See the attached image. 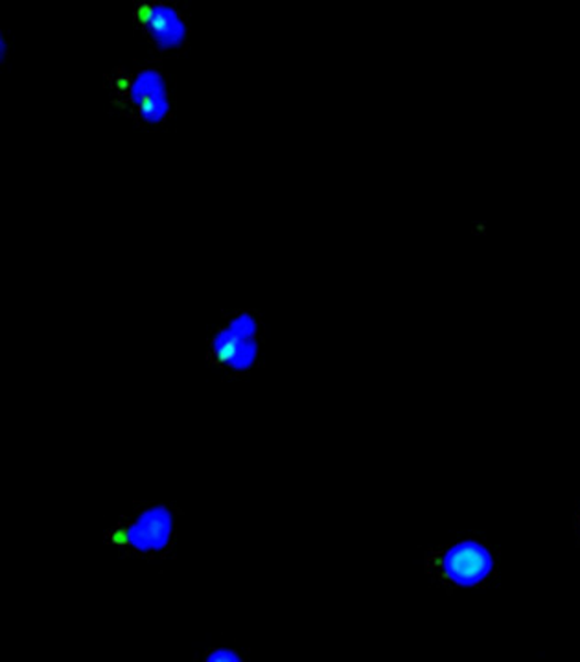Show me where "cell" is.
<instances>
[{
    "label": "cell",
    "instance_id": "6da1fadb",
    "mask_svg": "<svg viewBox=\"0 0 580 662\" xmlns=\"http://www.w3.org/2000/svg\"><path fill=\"white\" fill-rule=\"evenodd\" d=\"M185 512L174 501L135 498L109 519L102 545L124 561L165 565L179 558V536Z\"/></svg>",
    "mask_w": 580,
    "mask_h": 662
},
{
    "label": "cell",
    "instance_id": "7a4b0ae2",
    "mask_svg": "<svg viewBox=\"0 0 580 662\" xmlns=\"http://www.w3.org/2000/svg\"><path fill=\"white\" fill-rule=\"evenodd\" d=\"M260 317L249 310L228 313L207 339L209 367L227 378L250 374L260 359Z\"/></svg>",
    "mask_w": 580,
    "mask_h": 662
},
{
    "label": "cell",
    "instance_id": "3957f363",
    "mask_svg": "<svg viewBox=\"0 0 580 662\" xmlns=\"http://www.w3.org/2000/svg\"><path fill=\"white\" fill-rule=\"evenodd\" d=\"M111 103L124 113H132L141 127H160L171 114L168 76L160 68L143 67L133 74L130 92Z\"/></svg>",
    "mask_w": 580,
    "mask_h": 662
},
{
    "label": "cell",
    "instance_id": "277c9868",
    "mask_svg": "<svg viewBox=\"0 0 580 662\" xmlns=\"http://www.w3.org/2000/svg\"><path fill=\"white\" fill-rule=\"evenodd\" d=\"M426 565L427 571L435 572L443 582L454 583L457 587H473L490 576L494 560L489 549L478 541H462L443 550V554L433 552Z\"/></svg>",
    "mask_w": 580,
    "mask_h": 662
},
{
    "label": "cell",
    "instance_id": "5b68a950",
    "mask_svg": "<svg viewBox=\"0 0 580 662\" xmlns=\"http://www.w3.org/2000/svg\"><path fill=\"white\" fill-rule=\"evenodd\" d=\"M141 34L157 54L181 52L188 41L187 19L176 4L155 2L154 18Z\"/></svg>",
    "mask_w": 580,
    "mask_h": 662
},
{
    "label": "cell",
    "instance_id": "8992f818",
    "mask_svg": "<svg viewBox=\"0 0 580 662\" xmlns=\"http://www.w3.org/2000/svg\"><path fill=\"white\" fill-rule=\"evenodd\" d=\"M196 662H245L247 653L236 646L216 644L209 646L207 650L200 651L193 657Z\"/></svg>",
    "mask_w": 580,
    "mask_h": 662
},
{
    "label": "cell",
    "instance_id": "52a82bcc",
    "mask_svg": "<svg viewBox=\"0 0 580 662\" xmlns=\"http://www.w3.org/2000/svg\"><path fill=\"white\" fill-rule=\"evenodd\" d=\"M155 2H138L135 4V26L138 32H143L148 26L149 21L154 18Z\"/></svg>",
    "mask_w": 580,
    "mask_h": 662
},
{
    "label": "cell",
    "instance_id": "ba28073f",
    "mask_svg": "<svg viewBox=\"0 0 580 662\" xmlns=\"http://www.w3.org/2000/svg\"><path fill=\"white\" fill-rule=\"evenodd\" d=\"M10 56V45H8V40L2 35L0 37V61L4 63Z\"/></svg>",
    "mask_w": 580,
    "mask_h": 662
}]
</instances>
